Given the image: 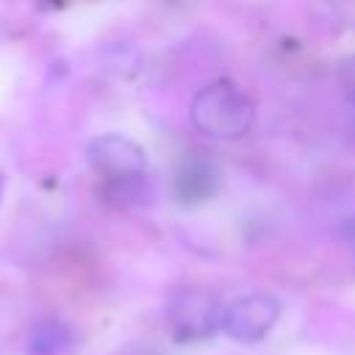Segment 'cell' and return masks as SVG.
<instances>
[{
	"label": "cell",
	"instance_id": "6da1fadb",
	"mask_svg": "<svg viewBox=\"0 0 355 355\" xmlns=\"http://www.w3.org/2000/svg\"><path fill=\"white\" fill-rule=\"evenodd\" d=\"M191 125L214 139H239L255 119L252 100L233 83L216 80L191 100Z\"/></svg>",
	"mask_w": 355,
	"mask_h": 355
},
{
	"label": "cell",
	"instance_id": "7a4b0ae2",
	"mask_svg": "<svg viewBox=\"0 0 355 355\" xmlns=\"http://www.w3.org/2000/svg\"><path fill=\"white\" fill-rule=\"evenodd\" d=\"M222 302L200 286H186L178 288L169 297L166 305V319L172 324L175 338L180 341H200L222 330Z\"/></svg>",
	"mask_w": 355,
	"mask_h": 355
},
{
	"label": "cell",
	"instance_id": "3957f363",
	"mask_svg": "<svg viewBox=\"0 0 355 355\" xmlns=\"http://www.w3.org/2000/svg\"><path fill=\"white\" fill-rule=\"evenodd\" d=\"M86 155H89V164L94 166V172L108 186L144 178V169H147L144 150L119 133H105V136L92 139L86 147Z\"/></svg>",
	"mask_w": 355,
	"mask_h": 355
},
{
	"label": "cell",
	"instance_id": "277c9868",
	"mask_svg": "<svg viewBox=\"0 0 355 355\" xmlns=\"http://www.w3.org/2000/svg\"><path fill=\"white\" fill-rule=\"evenodd\" d=\"M280 316V305L272 294H247L225 305L222 311V333L241 344H258L269 336Z\"/></svg>",
	"mask_w": 355,
	"mask_h": 355
},
{
	"label": "cell",
	"instance_id": "5b68a950",
	"mask_svg": "<svg viewBox=\"0 0 355 355\" xmlns=\"http://www.w3.org/2000/svg\"><path fill=\"white\" fill-rule=\"evenodd\" d=\"M219 189V172L208 161H186L175 175V194L183 202H202Z\"/></svg>",
	"mask_w": 355,
	"mask_h": 355
},
{
	"label": "cell",
	"instance_id": "8992f818",
	"mask_svg": "<svg viewBox=\"0 0 355 355\" xmlns=\"http://www.w3.org/2000/svg\"><path fill=\"white\" fill-rule=\"evenodd\" d=\"M72 347V330L61 319H42L28 336V355H64Z\"/></svg>",
	"mask_w": 355,
	"mask_h": 355
},
{
	"label": "cell",
	"instance_id": "52a82bcc",
	"mask_svg": "<svg viewBox=\"0 0 355 355\" xmlns=\"http://www.w3.org/2000/svg\"><path fill=\"white\" fill-rule=\"evenodd\" d=\"M341 89H344V94H347V100L355 105V58H347L344 64H341Z\"/></svg>",
	"mask_w": 355,
	"mask_h": 355
}]
</instances>
